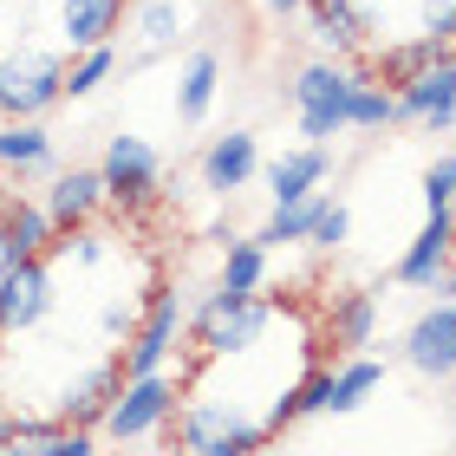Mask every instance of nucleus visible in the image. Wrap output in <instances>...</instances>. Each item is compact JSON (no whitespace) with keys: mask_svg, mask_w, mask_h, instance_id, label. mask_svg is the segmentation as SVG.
Segmentation results:
<instances>
[{"mask_svg":"<svg viewBox=\"0 0 456 456\" xmlns=\"http://www.w3.org/2000/svg\"><path fill=\"white\" fill-rule=\"evenodd\" d=\"M281 320V306L274 300H261V294H228V287H216V294H202L190 306V339L202 359H241V352H255L261 333Z\"/></svg>","mask_w":456,"mask_h":456,"instance_id":"1","label":"nucleus"},{"mask_svg":"<svg viewBox=\"0 0 456 456\" xmlns=\"http://www.w3.org/2000/svg\"><path fill=\"white\" fill-rule=\"evenodd\" d=\"M352 78H359V66L326 59V53H314L306 66H294L287 105H294V124H300L306 143H333L339 131H352Z\"/></svg>","mask_w":456,"mask_h":456,"instance_id":"2","label":"nucleus"},{"mask_svg":"<svg viewBox=\"0 0 456 456\" xmlns=\"http://www.w3.org/2000/svg\"><path fill=\"white\" fill-rule=\"evenodd\" d=\"M274 430L241 418L235 404L222 398H196V391H183L176 398V418H170V444L176 456H255Z\"/></svg>","mask_w":456,"mask_h":456,"instance_id":"3","label":"nucleus"},{"mask_svg":"<svg viewBox=\"0 0 456 456\" xmlns=\"http://www.w3.org/2000/svg\"><path fill=\"white\" fill-rule=\"evenodd\" d=\"M66 98V59L46 46L0 53V124L7 118H46Z\"/></svg>","mask_w":456,"mask_h":456,"instance_id":"4","label":"nucleus"},{"mask_svg":"<svg viewBox=\"0 0 456 456\" xmlns=\"http://www.w3.org/2000/svg\"><path fill=\"white\" fill-rule=\"evenodd\" d=\"M176 379L170 371H143V379H124V391L111 398V411L98 418V430H105L111 444H143V437H157V430H170L176 418Z\"/></svg>","mask_w":456,"mask_h":456,"instance_id":"5","label":"nucleus"},{"mask_svg":"<svg viewBox=\"0 0 456 456\" xmlns=\"http://www.w3.org/2000/svg\"><path fill=\"white\" fill-rule=\"evenodd\" d=\"M183 300L170 294V287H157L151 294V306L137 314V326H131V339H124V379H143V371H170V352H176V333H183Z\"/></svg>","mask_w":456,"mask_h":456,"instance_id":"6","label":"nucleus"},{"mask_svg":"<svg viewBox=\"0 0 456 456\" xmlns=\"http://www.w3.org/2000/svg\"><path fill=\"white\" fill-rule=\"evenodd\" d=\"M98 176H105V190L118 209H137V202H151L157 196V183H163V157H157V143L151 137H131V131H118L105 143V157H98Z\"/></svg>","mask_w":456,"mask_h":456,"instance_id":"7","label":"nucleus"},{"mask_svg":"<svg viewBox=\"0 0 456 456\" xmlns=\"http://www.w3.org/2000/svg\"><path fill=\"white\" fill-rule=\"evenodd\" d=\"M53 261L33 255V261H13L0 274V333H33L39 320L53 314Z\"/></svg>","mask_w":456,"mask_h":456,"instance_id":"8","label":"nucleus"},{"mask_svg":"<svg viewBox=\"0 0 456 456\" xmlns=\"http://www.w3.org/2000/svg\"><path fill=\"white\" fill-rule=\"evenodd\" d=\"M398 352H404L411 371H424V379H456V306L450 300L424 306V314L404 326Z\"/></svg>","mask_w":456,"mask_h":456,"instance_id":"9","label":"nucleus"},{"mask_svg":"<svg viewBox=\"0 0 456 456\" xmlns=\"http://www.w3.org/2000/svg\"><path fill=\"white\" fill-rule=\"evenodd\" d=\"M255 176H261V137L255 131H222V137H209V151H202V163H196V183L209 196H235Z\"/></svg>","mask_w":456,"mask_h":456,"instance_id":"10","label":"nucleus"},{"mask_svg":"<svg viewBox=\"0 0 456 456\" xmlns=\"http://www.w3.org/2000/svg\"><path fill=\"white\" fill-rule=\"evenodd\" d=\"M105 176L86 170V163H72V170H59L53 176V190H46V222H53V235H72V228H92L98 216H105Z\"/></svg>","mask_w":456,"mask_h":456,"instance_id":"11","label":"nucleus"},{"mask_svg":"<svg viewBox=\"0 0 456 456\" xmlns=\"http://www.w3.org/2000/svg\"><path fill=\"white\" fill-rule=\"evenodd\" d=\"M306 39L326 53V59H352V53H365V39H371V20L359 0H306Z\"/></svg>","mask_w":456,"mask_h":456,"instance_id":"12","label":"nucleus"},{"mask_svg":"<svg viewBox=\"0 0 456 456\" xmlns=\"http://www.w3.org/2000/svg\"><path fill=\"white\" fill-rule=\"evenodd\" d=\"M450 261H456V209H430V222L411 235V248L398 255V281L418 287V294H430V281H437Z\"/></svg>","mask_w":456,"mask_h":456,"instance_id":"13","label":"nucleus"},{"mask_svg":"<svg viewBox=\"0 0 456 456\" xmlns=\"http://www.w3.org/2000/svg\"><path fill=\"white\" fill-rule=\"evenodd\" d=\"M398 124H424V131H450L456 124V66L437 59L411 86H398Z\"/></svg>","mask_w":456,"mask_h":456,"instance_id":"14","label":"nucleus"},{"mask_svg":"<svg viewBox=\"0 0 456 456\" xmlns=\"http://www.w3.org/2000/svg\"><path fill=\"white\" fill-rule=\"evenodd\" d=\"M124 391V365L105 359V365H92V371H78V379L59 391V404H53V418L59 424H78V430H98V418L111 411V398Z\"/></svg>","mask_w":456,"mask_h":456,"instance_id":"15","label":"nucleus"},{"mask_svg":"<svg viewBox=\"0 0 456 456\" xmlns=\"http://www.w3.org/2000/svg\"><path fill=\"white\" fill-rule=\"evenodd\" d=\"M333 176V151L326 143H294L267 163V202H306L320 196V183Z\"/></svg>","mask_w":456,"mask_h":456,"instance_id":"16","label":"nucleus"},{"mask_svg":"<svg viewBox=\"0 0 456 456\" xmlns=\"http://www.w3.org/2000/svg\"><path fill=\"white\" fill-rule=\"evenodd\" d=\"M118 27H124V0H59V46L66 53L111 46Z\"/></svg>","mask_w":456,"mask_h":456,"instance_id":"17","label":"nucleus"},{"mask_svg":"<svg viewBox=\"0 0 456 456\" xmlns=\"http://www.w3.org/2000/svg\"><path fill=\"white\" fill-rule=\"evenodd\" d=\"M326 346H333L339 359L379 346V294H339L333 314H326Z\"/></svg>","mask_w":456,"mask_h":456,"instance_id":"18","label":"nucleus"},{"mask_svg":"<svg viewBox=\"0 0 456 456\" xmlns=\"http://www.w3.org/2000/svg\"><path fill=\"white\" fill-rule=\"evenodd\" d=\"M216 92H222V53L216 46H196L190 59H183V72H176V118L183 124H202L216 105Z\"/></svg>","mask_w":456,"mask_h":456,"instance_id":"19","label":"nucleus"},{"mask_svg":"<svg viewBox=\"0 0 456 456\" xmlns=\"http://www.w3.org/2000/svg\"><path fill=\"white\" fill-rule=\"evenodd\" d=\"M437 59H450V46H444V39H430V33H411V39H385V46L371 53V72H379L385 86L398 92V86H411L418 72H430Z\"/></svg>","mask_w":456,"mask_h":456,"instance_id":"20","label":"nucleus"},{"mask_svg":"<svg viewBox=\"0 0 456 456\" xmlns=\"http://www.w3.org/2000/svg\"><path fill=\"white\" fill-rule=\"evenodd\" d=\"M131 27H137V59H157L176 39H190V0H137Z\"/></svg>","mask_w":456,"mask_h":456,"instance_id":"21","label":"nucleus"},{"mask_svg":"<svg viewBox=\"0 0 456 456\" xmlns=\"http://www.w3.org/2000/svg\"><path fill=\"white\" fill-rule=\"evenodd\" d=\"M0 235H7L13 261H33L53 248V222H46V202H20V196H0Z\"/></svg>","mask_w":456,"mask_h":456,"instance_id":"22","label":"nucleus"},{"mask_svg":"<svg viewBox=\"0 0 456 456\" xmlns=\"http://www.w3.org/2000/svg\"><path fill=\"white\" fill-rule=\"evenodd\" d=\"M0 170H53V137L39 118H7L0 124Z\"/></svg>","mask_w":456,"mask_h":456,"instance_id":"23","label":"nucleus"},{"mask_svg":"<svg viewBox=\"0 0 456 456\" xmlns=\"http://www.w3.org/2000/svg\"><path fill=\"white\" fill-rule=\"evenodd\" d=\"M326 202H333V196H306V202H274V209H267V222H261V248H267V255H274V248H294V241H314V222H320V209H326Z\"/></svg>","mask_w":456,"mask_h":456,"instance_id":"24","label":"nucleus"},{"mask_svg":"<svg viewBox=\"0 0 456 456\" xmlns=\"http://www.w3.org/2000/svg\"><path fill=\"white\" fill-rule=\"evenodd\" d=\"M379 385H385V365L371 359V352H352V359L333 365V398H326V411H333V418H346V411H359Z\"/></svg>","mask_w":456,"mask_h":456,"instance_id":"25","label":"nucleus"},{"mask_svg":"<svg viewBox=\"0 0 456 456\" xmlns=\"http://www.w3.org/2000/svg\"><path fill=\"white\" fill-rule=\"evenodd\" d=\"M385 124H398V92L365 66L352 78V131H385Z\"/></svg>","mask_w":456,"mask_h":456,"instance_id":"26","label":"nucleus"},{"mask_svg":"<svg viewBox=\"0 0 456 456\" xmlns=\"http://www.w3.org/2000/svg\"><path fill=\"white\" fill-rule=\"evenodd\" d=\"M261 281H267V248L261 241H228L216 287H228V294H261Z\"/></svg>","mask_w":456,"mask_h":456,"instance_id":"27","label":"nucleus"},{"mask_svg":"<svg viewBox=\"0 0 456 456\" xmlns=\"http://www.w3.org/2000/svg\"><path fill=\"white\" fill-rule=\"evenodd\" d=\"M118 72V46H92V53H72L66 66V98H92L105 78Z\"/></svg>","mask_w":456,"mask_h":456,"instance_id":"28","label":"nucleus"},{"mask_svg":"<svg viewBox=\"0 0 456 456\" xmlns=\"http://www.w3.org/2000/svg\"><path fill=\"white\" fill-rule=\"evenodd\" d=\"M424 209H456V157H437L424 170Z\"/></svg>","mask_w":456,"mask_h":456,"instance_id":"29","label":"nucleus"},{"mask_svg":"<svg viewBox=\"0 0 456 456\" xmlns=\"http://www.w3.org/2000/svg\"><path fill=\"white\" fill-rule=\"evenodd\" d=\"M39 456H98V437L78 430V424H53L46 444H39Z\"/></svg>","mask_w":456,"mask_h":456,"instance_id":"30","label":"nucleus"},{"mask_svg":"<svg viewBox=\"0 0 456 456\" xmlns=\"http://www.w3.org/2000/svg\"><path fill=\"white\" fill-rule=\"evenodd\" d=\"M346 235H352L346 202H326V209H320V222H314V248H320V255H333V248H346Z\"/></svg>","mask_w":456,"mask_h":456,"instance_id":"31","label":"nucleus"},{"mask_svg":"<svg viewBox=\"0 0 456 456\" xmlns=\"http://www.w3.org/2000/svg\"><path fill=\"white\" fill-rule=\"evenodd\" d=\"M418 33H430V39H456V0H418Z\"/></svg>","mask_w":456,"mask_h":456,"instance_id":"32","label":"nucleus"},{"mask_svg":"<svg viewBox=\"0 0 456 456\" xmlns=\"http://www.w3.org/2000/svg\"><path fill=\"white\" fill-rule=\"evenodd\" d=\"M255 7H261L267 20H300V13H306V0H255Z\"/></svg>","mask_w":456,"mask_h":456,"instance_id":"33","label":"nucleus"},{"mask_svg":"<svg viewBox=\"0 0 456 456\" xmlns=\"http://www.w3.org/2000/svg\"><path fill=\"white\" fill-rule=\"evenodd\" d=\"M7 267H13V248H7V235H0V274H7Z\"/></svg>","mask_w":456,"mask_h":456,"instance_id":"34","label":"nucleus"},{"mask_svg":"<svg viewBox=\"0 0 456 456\" xmlns=\"http://www.w3.org/2000/svg\"><path fill=\"white\" fill-rule=\"evenodd\" d=\"M190 7H228V0H190Z\"/></svg>","mask_w":456,"mask_h":456,"instance_id":"35","label":"nucleus"},{"mask_svg":"<svg viewBox=\"0 0 456 456\" xmlns=\"http://www.w3.org/2000/svg\"><path fill=\"white\" fill-rule=\"evenodd\" d=\"M450 66H456V39H450Z\"/></svg>","mask_w":456,"mask_h":456,"instance_id":"36","label":"nucleus"},{"mask_svg":"<svg viewBox=\"0 0 456 456\" xmlns=\"http://www.w3.org/2000/svg\"><path fill=\"white\" fill-rule=\"evenodd\" d=\"M430 456H456V450H430Z\"/></svg>","mask_w":456,"mask_h":456,"instance_id":"37","label":"nucleus"},{"mask_svg":"<svg viewBox=\"0 0 456 456\" xmlns=\"http://www.w3.org/2000/svg\"><path fill=\"white\" fill-rule=\"evenodd\" d=\"M0 53H7V33H0Z\"/></svg>","mask_w":456,"mask_h":456,"instance_id":"38","label":"nucleus"}]
</instances>
